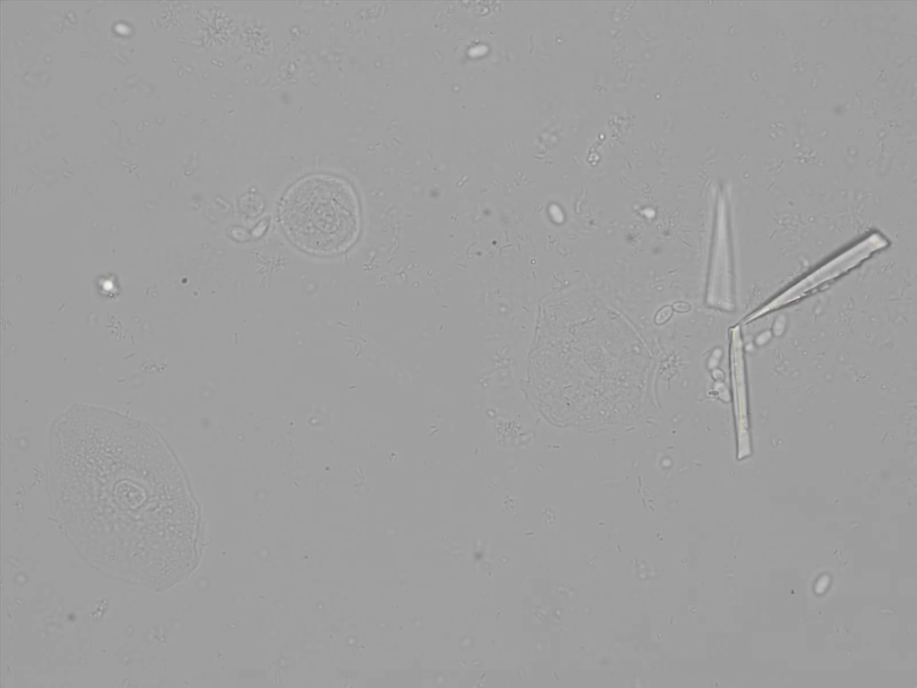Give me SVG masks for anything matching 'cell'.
<instances>
[{
  "label": "cell",
  "mask_w": 917,
  "mask_h": 688,
  "mask_svg": "<svg viewBox=\"0 0 917 688\" xmlns=\"http://www.w3.org/2000/svg\"><path fill=\"white\" fill-rule=\"evenodd\" d=\"M279 220L299 250L320 257L339 255L356 242L361 209L353 186L330 174L306 176L284 194Z\"/></svg>",
  "instance_id": "2"
},
{
  "label": "cell",
  "mask_w": 917,
  "mask_h": 688,
  "mask_svg": "<svg viewBox=\"0 0 917 688\" xmlns=\"http://www.w3.org/2000/svg\"><path fill=\"white\" fill-rule=\"evenodd\" d=\"M888 246V240L880 233L874 232L799 280L753 313L744 322H750L766 314L776 311L803 298L815 288L833 280L857 267L873 254Z\"/></svg>",
  "instance_id": "3"
},
{
  "label": "cell",
  "mask_w": 917,
  "mask_h": 688,
  "mask_svg": "<svg viewBox=\"0 0 917 688\" xmlns=\"http://www.w3.org/2000/svg\"><path fill=\"white\" fill-rule=\"evenodd\" d=\"M727 224L724 218L717 222V230L711 271L709 302L723 309L733 307L732 293V265L727 236Z\"/></svg>",
  "instance_id": "4"
},
{
  "label": "cell",
  "mask_w": 917,
  "mask_h": 688,
  "mask_svg": "<svg viewBox=\"0 0 917 688\" xmlns=\"http://www.w3.org/2000/svg\"><path fill=\"white\" fill-rule=\"evenodd\" d=\"M48 476L55 517L94 568L157 589L185 572L187 494L168 446L146 423L71 407L51 430Z\"/></svg>",
  "instance_id": "1"
}]
</instances>
